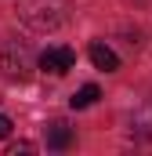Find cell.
Masks as SVG:
<instances>
[{
  "label": "cell",
  "instance_id": "7a4b0ae2",
  "mask_svg": "<svg viewBox=\"0 0 152 156\" xmlns=\"http://www.w3.org/2000/svg\"><path fill=\"white\" fill-rule=\"evenodd\" d=\"M0 69H4V76H11V80H26L29 69H33V55H29V47L7 40V44L0 47Z\"/></svg>",
  "mask_w": 152,
  "mask_h": 156
},
{
  "label": "cell",
  "instance_id": "52a82bcc",
  "mask_svg": "<svg viewBox=\"0 0 152 156\" xmlns=\"http://www.w3.org/2000/svg\"><path fill=\"white\" fill-rule=\"evenodd\" d=\"M33 149H36L33 142H11V145H7V156H18V153H33Z\"/></svg>",
  "mask_w": 152,
  "mask_h": 156
},
{
  "label": "cell",
  "instance_id": "ba28073f",
  "mask_svg": "<svg viewBox=\"0 0 152 156\" xmlns=\"http://www.w3.org/2000/svg\"><path fill=\"white\" fill-rule=\"evenodd\" d=\"M7 134H11V120L0 113V138H7Z\"/></svg>",
  "mask_w": 152,
  "mask_h": 156
},
{
  "label": "cell",
  "instance_id": "277c9868",
  "mask_svg": "<svg viewBox=\"0 0 152 156\" xmlns=\"http://www.w3.org/2000/svg\"><path fill=\"white\" fill-rule=\"evenodd\" d=\"M87 55H91L94 69H102V73H116V69H119V58H116V51L109 47V44H102V40H94Z\"/></svg>",
  "mask_w": 152,
  "mask_h": 156
},
{
  "label": "cell",
  "instance_id": "3957f363",
  "mask_svg": "<svg viewBox=\"0 0 152 156\" xmlns=\"http://www.w3.org/2000/svg\"><path fill=\"white\" fill-rule=\"evenodd\" d=\"M36 62H40V69H43V73L65 76V73L76 66V51H73V47H47V51L40 55Z\"/></svg>",
  "mask_w": 152,
  "mask_h": 156
},
{
  "label": "cell",
  "instance_id": "6da1fadb",
  "mask_svg": "<svg viewBox=\"0 0 152 156\" xmlns=\"http://www.w3.org/2000/svg\"><path fill=\"white\" fill-rule=\"evenodd\" d=\"M18 15H22V22H26L29 29H36V33H51V29L62 26V7H58V0H26Z\"/></svg>",
  "mask_w": 152,
  "mask_h": 156
},
{
  "label": "cell",
  "instance_id": "8992f818",
  "mask_svg": "<svg viewBox=\"0 0 152 156\" xmlns=\"http://www.w3.org/2000/svg\"><path fill=\"white\" fill-rule=\"evenodd\" d=\"M98 94H102V91H98L94 83H83V87L76 91L73 98H69V105H73V109H87V105H91V102H94Z\"/></svg>",
  "mask_w": 152,
  "mask_h": 156
},
{
  "label": "cell",
  "instance_id": "5b68a950",
  "mask_svg": "<svg viewBox=\"0 0 152 156\" xmlns=\"http://www.w3.org/2000/svg\"><path fill=\"white\" fill-rule=\"evenodd\" d=\"M73 145V131L65 123H51L47 127V149H69Z\"/></svg>",
  "mask_w": 152,
  "mask_h": 156
}]
</instances>
